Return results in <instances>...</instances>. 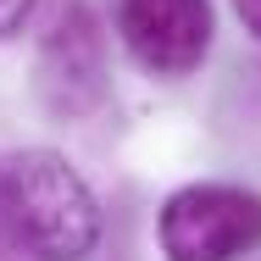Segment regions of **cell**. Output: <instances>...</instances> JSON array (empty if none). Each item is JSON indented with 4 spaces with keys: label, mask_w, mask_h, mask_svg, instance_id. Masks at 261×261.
Instances as JSON below:
<instances>
[{
    "label": "cell",
    "mask_w": 261,
    "mask_h": 261,
    "mask_svg": "<svg viewBox=\"0 0 261 261\" xmlns=\"http://www.w3.org/2000/svg\"><path fill=\"white\" fill-rule=\"evenodd\" d=\"M6 217L17 256L28 261H89L100 245L95 189L67 156L39 145L6 156Z\"/></svg>",
    "instance_id": "obj_1"
},
{
    "label": "cell",
    "mask_w": 261,
    "mask_h": 261,
    "mask_svg": "<svg viewBox=\"0 0 261 261\" xmlns=\"http://www.w3.org/2000/svg\"><path fill=\"white\" fill-rule=\"evenodd\" d=\"M167 261H239L261 245V195L245 184H184L156 217Z\"/></svg>",
    "instance_id": "obj_2"
},
{
    "label": "cell",
    "mask_w": 261,
    "mask_h": 261,
    "mask_svg": "<svg viewBox=\"0 0 261 261\" xmlns=\"http://www.w3.org/2000/svg\"><path fill=\"white\" fill-rule=\"evenodd\" d=\"M34 89L50 117H95L111 95V67H106V34L100 17L84 0L56 6V17L45 22V39L34 56Z\"/></svg>",
    "instance_id": "obj_3"
},
{
    "label": "cell",
    "mask_w": 261,
    "mask_h": 261,
    "mask_svg": "<svg viewBox=\"0 0 261 261\" xmlns=\"http://www.w3.org/2000/svg\"><path fill=\"white\" fill-rule=\"evenodd\" d=\"M117 34L150 78H189L211 50V0H117Z\"/></svg>",
    "instance_id": "obj_4"
},
{
    "label": "cell",
    "mask_w": 261,
    "mask_h": 261,
    "mask_svg": "<svg viewBox=\"0 0 261 261\" xmlns=\"http://www.w3.org/2000/svg\"><path fill=\"white\" fill-rule=\"evenodd\" d=\"M39 0H0V39H17L28 22H34Z\"/></svg>",
    "instance_id": "obj_5"
},
{
    "label": "cell",
    "mask_w": 261,
    "mask_h": 261,
    "mask_svg": "<svg viewBox=\"0 0 261 261\" xmlns=\"http://www.w3.org/2000/svg\"><path fill=\"white\" fill-rule=\"evenodd\" d=\"M17 256V245H11V217H6V156H0V261Z\"/></svg>",
    "instance_id": "obj_6"
},
{
    "label": "cell",
    "mask_w": 261,
    "mask_h": 261,
    "mask_svg": "<svg viewBox=\"0 0 261 261\" xmlns=\"http://www.w3.org/2000/svg\"><path fill=\"white\" fill-rule=\"evenodd\" d=\"M233 11H239V22L261 39V0H233Z\"/></svg>",
    "instance_id": "obj_7"
}]
</instances>
